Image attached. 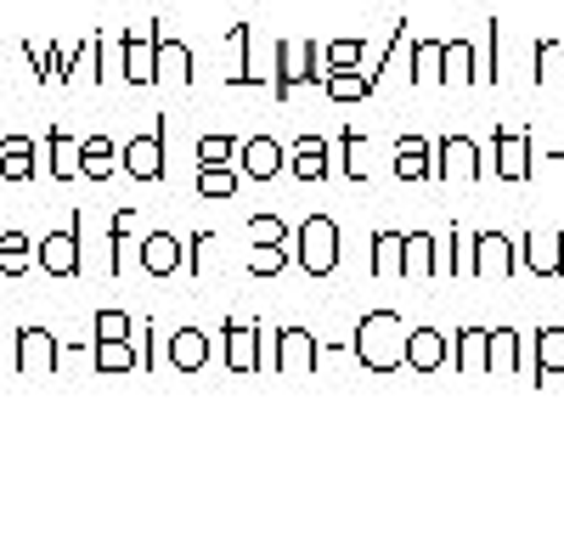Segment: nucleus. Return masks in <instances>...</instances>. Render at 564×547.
<instances>
[{"label": "nucleus", "mask_w": 564, "mask_h": 547, "mask_svg": "<svg viewBox=\"0 0 564 547\" xmlns=\"http://www.w3.org/2000/svg\"><path fill=\"white\" fill-rule=\"evenodd\" d=\"M327 243H334V226H327V220H311V226H305V265H311V271H327V265H334V249H327Z\"/></svg>", "instance_id": "f257e3e1"}, {"label": "nucleus", "mask_w": 564, "mask_h": 547, "mask_svg": "<svg viewBox=\"0 0 564 547\" xmlns=\"http://www.w3.org/2000/svg\"><path fill=\"white\" fill-rule=\"evenodd\" d=\"M45 265H52V271H74V238H52V243H45Z\"/></svg>", "instance_id": "f03ea898"}, {"label": "nucleus", "mask_w": 564, "mask_h": 547, "mask_svg": "<svg viewBox=\"0 0 564 547\" xmlns=\"http://www.w3.org/2000/svg\"><path fill=\"white\" fill-rule=\"evenodd\" d=\"M243 158H249V169H254V175H271V169H276V147H271V142H254Z\"/></svg>", "instance_id": "7ed1b4c3"}, {"label": "nucleus", "mask_w": 564, "mask_h": 547, "mask_svg": "<svg viewBox=\"0 0 564 547\" xmlns=\"http://www.w3.org/2000/svg\"><path fill=\"white\" fill-rule=\"evenodd\" d=\"M175 361H181V368H198V361H204L198 333H181V339H175Z\"/></svg>", "instance_id": "20e7f679"}, {"label": "nucleus", "mask_w": 564, "mask_h": 547, "mask_svg": "<svg viewBox=\"0 0 564 547\" xmlns=\"http://www.w3.org/2000/svg\"><path fill=\"white\" fill-rule=\"evenodd\" d=\"M153 153H159L153 142H135V147H130V169H135V175H153V169H159Z\"/></svg>", "instance_id": "39448f33"}, {"label": "nucleus", "mask_w": 564, "mask_h": 547, "mask_svg": "<svg viewBox=\"0 0 564 547\" xmlns=\"http://www.w3.org/2000/svg\"><path fill=\"white\" fill-rule=\"evenodd\" d=\"M148 265H153V271H170V265H175V243H170V238H153V243H148Z\"/></svg>", "instance_id": "423d86ee"}, {"label": "nucleus", "mask_w": 564, "mask_h": 547, "mask_svg": "<svg viewBox=\"0 0 564 547\" xmlns=\"http://www.w3.org/2000/svg\"><path fill=\"white\" fill-rule=\"evenodd\" d=\"M412 355H417V368H430V361L441 355V344H435V333H417V344H412Z\"/></svg>", "instance_id": "0eeeda50"}, {"label": "nucleus", "mask_w": 564, "mask_h": 547, "mask_svg": "<svg viewBox=\"0 0 564 547\" xmlns=\"http://www.w3.org/2000/svg\"><path fill=\"white\" fill-rule=\"evenodd\" d=\"M542 361H547V368L564 361V333H542Z\"/></svg>", "instance_id": "6e6552de"}, {"label": "nucleus", "mask_w": 564, "mask_h": 547, "mask_svg": "<svg viewBox=\"0 0 564 547\" xmlns=\"http://www.w3.org/2000/svg\"><path fill=\"white\" fill-rule=\"evenodd\" d=\"M300 169H305V175H322V147H316V142L300 147Z\"/></svg>", "instance_id": "1a4fd4ad"}, {"label": "nucleus", "mask_w": 564, "mask_h": 547, "mask_svg": "<svg viewBox=\"0 0 564 547\" xmlns=\"http://www.w3.org/2000/svg\"><path fill=\"white\" fill-rule=\"evenodd\" d=\"M0 249H7V254H0V265H23V243H18V238H7Z\"/></svg>", "instance_id": "9d476101"}]
</instances>
